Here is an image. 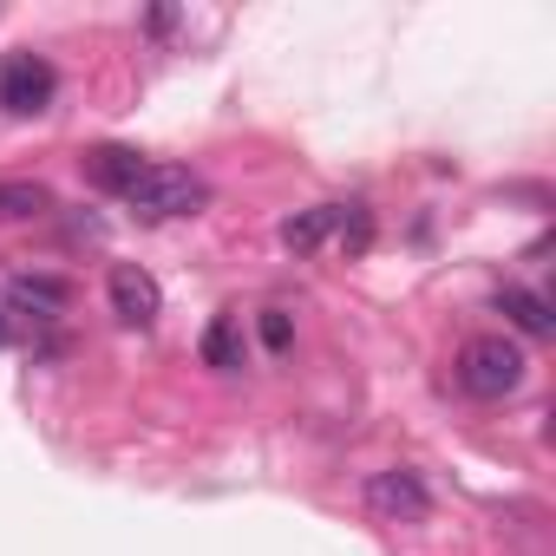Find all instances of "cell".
<instances>
[{
  "label": "cell",
  "instance_id": "6da1fadb",
  "mask_svg": "<svg viewBox=\"0 0 556 556\" xmlns=\"http://www.w3.org/2000/svg\"><path fill=\"white\" fill-rule=\"evenodd\" d=\"M523 374H530V361L510 334H471L458 348V387L471 400H510L523 387Z\"/></svg>",
  "mask_w": 556,
  "mask_h": 556
},
{
  "label": "cell",
  "instance_id": "7a4b0ae2",
  "mask_svg": "<svg viewBox=\"0 0 556 556\" xmlns=\"http://www.w3.org/2000/svg\"><path fill=\"white\" fill-rule=\"evenodd\" d=\"M125 203L144 216V223H170V216H197L210 203V184L184 164H144V177L125 190Z\"/></svg>",
  "mask_w": 556,
  "mask_h": 556
},
{
  "label": "cell",
  "instance_id": "3957f363",
  "mask_svg": "<svg viewBox=\"0 0 556 556\" xmlns=\"http://www.w3.org/2000/svg\"><path fill=\"white\" fill-rule=\"evenodd\" d=\"M60 92V73L53 60L40 53H8L0 60V112H14V118H40Z\"/></svg>",
  "mask_w": 556,
  "mask_h": 556
},
{
  "label": "cell",
  "instance_id": "277c9868",
  "mask_svg": "<svg viewBox=\"0 0 556 556\" xmlns=\"http://www.w3.org/2000/svg\"><path fill=\"white\" fill-rule=\"evenodd\" d=\"M367 510L387 517V523H426L432 517V491H426L419 471L393 465V471H374L367 478Z\"/></svg>",
  "mask_w": 556,
  "mask_h": 556
},
{
  "label": "cell",
  "instance_id": "5b68a950",
  "mask_svg": "<svg viewBox=\"0 0 556 556\" xmlns=\"http://www.w3.org/2000/svg\"><path fill=\"white\" fill-rule=\"evenodd\" d=\"M105 295H112V315H118L125 328H157V315H164L157 275L138 268V262H118V268L105 275Z\"/></svg>",
  "mask_w": 556,
  "mask_h": 556
},
{
  "label": "cell",
  "instance_id": "8992f818",
  "mask_svg": "<svg viewBox=\"0 0 556 556\" xmlns=\"http://www.w3.org/2000/svg\"><path fill=\"white\" fill-rule=\"evenodd\" d=\"M79 170H86V184H92V190L125 197V190L144 177V157H138L131 144H92V151H79Z\"/></svg>",
  "mask_w": 556,
  "mask_h": 556
},
{
  "label": "cell",
  "instance_id": "52a82bcc",
  "mask_svg": "<svg viewBox=\"0 0 556 556\" xmlns=\"http://www.w3.org/2000/svg\"><path fill=\"white\" fill-rule=\"evenodd\" d=\"M8 308H21L34 321H60L73 308V289L60 282V275H14V282H8Z\"/></svg>",
  "mask_w": 556,
  "mask_h": 556
},
{
  "label": "cell",
  "instance_id": "ba28073f",
  "mask_svg": "<svg viewBox=\"0 0 556 556\" xmlns=\"http://www.w3.org/2000/svg\"><path fill=\"white\" fill-rule=\"evenodd\" d=\"M341 216H348V203H315V210H302V216L282 223V242H289L295 255H308V249H321L328 236H341Z\"/></svg>",
  "mask_w": 556,
  "mask_h": 556
},
{
  "label": "cell",
  "instance_id": "9c48e42d",
  "mask_svg": "<svg viewBox=\"0 0 556 556\" xmlns=\"http://www.w3.org/2000/svg\"><path fill=\"white\" fill-rule=\"evenodd\" d=\"M497 308H504V321H510L517 334H530V341H549V334H556V315H549V302H543L536 289H497Z\"/></svg>",
  "mask_w": 556,
  "mask_h": 556
},
{
  "label": "cell",
  "instance_id": "30bf717a",
  "mask_svg": "<svg viewBox=\"0 0 556 556\" xmlns=\"http://www.w3.org/2000/svg\"><path fill=\"white\" fill-rule=\"evenodd\" d=\"M242 354H249V341H242V321H236V315H216V321L203 328V367H216V374H236V367H242Z\"/></svg>",
  "mask_w": 556,
  "mask_h": 556
},
{
  "label": "cell",
  "instance_id": "8fae6325",
  "mask_svg": "<svg viewBox=\"0 0 556 556\" xmlns=\"http://www.w3.org/2000/svg\"><path fill=\"white\" fill-rule=\"evenodd\" d=\"M53 210V190L47 184H0V223H34V216H47Z\"/></svg>",
  "mask_w": 556,
  "mask_h": 556
},
{
  "label": "cell",
  "instance_id": "7c38bea8",
  "mask_svg": "<svg viewBox=\"0 0 556 556\" xmlns=\"http://www.w3.org/2000/svg\"><path fill=\"white\" fill-rule=\"evenodd\" d=\"M255 334H262V348H268V354H289V348H295V321H289L282 308H262Z\"/></svg>",
  "mask_w": 556,
  "mask_h": 556
},
{
  "label": "cell",
  "instance_id": "4fadbf2b",
  "mask_svg": "<svg viewBox=\"0 0 556 556\" xmlns=\"http://www.w3.org/2000/svg\"><path fill=\"white\" fill-rule=\"evenodd\" d=\"M8 341H14V321H8V315H0V348H8Z\"/></svg>",
  "mask_w": 556,
  "mask_h": 556
}]
</instances>
